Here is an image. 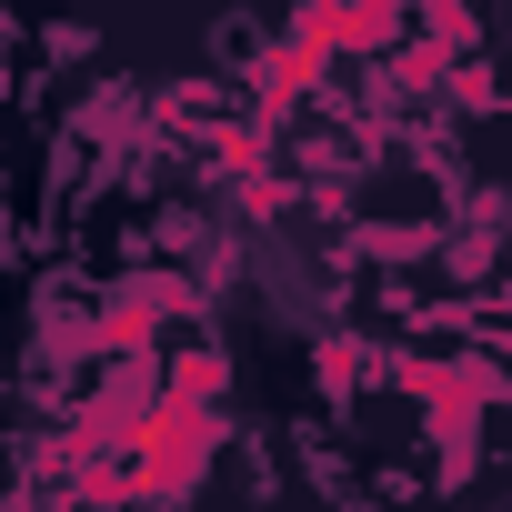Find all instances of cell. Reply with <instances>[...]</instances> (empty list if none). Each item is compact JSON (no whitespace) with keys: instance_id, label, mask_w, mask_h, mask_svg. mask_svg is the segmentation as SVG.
Returning a JSON list of instances; mask_svg holds the SVG:
<instances>
[]
</instances>
